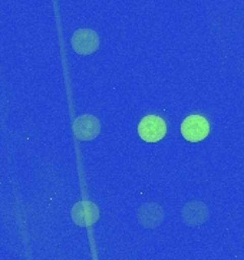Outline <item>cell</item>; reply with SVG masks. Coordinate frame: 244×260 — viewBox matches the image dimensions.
<instances>
[{
    "label": "cell",
    "instance_id": "obj_5",
    "mask_svg": "<svg viewBox=\"0 0 244 260\" xmlns=\"http://www.w3.org/2000/svg\"><path fill=\"white\" fill-rule=\"evenodd\" d=\"M71 216L76 226L89 227L92 226L93 223H96V220L99 218V209L95 203L84 200V202L76 203L72 207Z\"/></svg>",
    "mask_w": 244,
    "mask_h": 260
},
{
    "label": "cell",
    "instance_id": "obj_6",
    "mask_svg": "<svg viewBox=\"0 0 244 260\" xmlns=\"http://www.w3.org/2000/svg\"><path fill=\"white\" fill-rule=\"evenodd\" d=\"M164 220V210L155 203L144 204L138 210V221L145 229H157Z\"/></svg>",
    "mask_w": 244,
    "mask_h": 260
},
{
    "label": "cell",
    "instance_id": "obj_1",
    "mask_svg": "<svg viewBox=\"0 0 244 260\" xmlns=\"http://www.w3.org/2000/svg\"><path fill=\"white\" fill-rule=\"evenodd\" d=\"M181 134L190 143H200L210 134V122L202 115H188L181 124Z\"/></svg>",
    "mask_w": 244,
    "mask_h": 260
},
{
    "label": "cell",
    "instance_id": "obj_3",
    "mask_svg": "<svg viewBox=\"0 0 244 260\" xmlns=\"http://www.w3.org/2000/svg\"><path fill=\"white\" fill-rule=\"evenodd\" d=\"M71 45L78 55H91L99 48V36L92 29H79L72 35Z\"/></svg>",
    "mask_w": 244,
    "mask_h": 260
},
{
    "label": "cell",
    "instance_id": "obj_7",
    "mask_svg": "<svg viewBox=\"0 0 244 260\" xmlns=\"http://www.w3.org/2000/svg\"><path fill=\"white\" fill-rule=\"evenodd\" d=\"M181 217L188 226H200L208 218V209L204 203L191 202L183 207Z\"/></svg>",
    "mask_w": 244,
    "mask_h": 260
},
{
    "label": "cell",
    "instance_id": "obj_2",
    "mask_svg": "<svg viewBox=\"0 0 244 260\" xmlns=\"http://www.w3.org/2000/svg\"><path fill=\"white\" fill-rule=\"evenodd\" d=\"M167 134V124L158 115H147L138 124V135L147 143H158Z\"/></svg>",
    "mask_w": 244,
    "mask_h": 260
},
{
    "label": "cell",
    "instance_id": "obj_4",
    "mask_svg": "<svg viewBox=\"0 0 244 260\" xmlns=\"http://www.w3.org/2000/svg\"><path fill=\"white\" fill-rule=\"evenodd\" d=\"M74 133L79 141H91L101 133V122L98 118L89 114L79 115L74 121Z\"/></svg>",
    "mask_w": 244,
    "mask_h": 260
}]
</instances>
